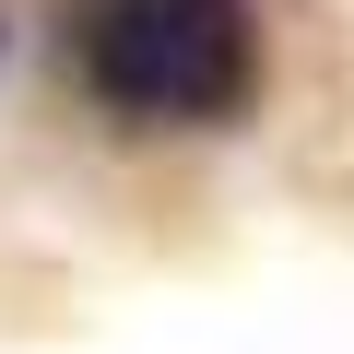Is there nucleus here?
Returning a JSON list of instances; mask_svg holds the SVG:
<instances>
[{
    "mask_svg": "<svg viewBox=\"0 0 354 354\" xmlns=\"http://www.w3.org/2000/svg\"><path fill=\"white\" fill-rule=\"evenodd\" d=\"M83 83L118 118L201 130L248 106L260 24H248V0H83Z\"/></svg>",
    "mask_w": 354,
    "mask_h": 354,
    "instance_id": "1",
    "label": "nucleus"
}]
</instances>
